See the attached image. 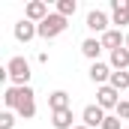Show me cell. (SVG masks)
Listing matches in <instances>:
<instances>
[{
  "instance_id": "9c48e42d",
  "label": "cell",
  "mask_w": 129,
  "mask_h": 129,
  "mask_svg": "<svg viewBox=\"0 0 129 129\" xmlns=\"http://www.w3.org/2000/svg\"><path fill=\"white\" fill-rule=\"evenodd\" d=\"M87 27H90L93 33H108V15L99 12V9L87 12Z\"/></svg>"
},
{
  "instance_id": "ba28073f",
  "label": "cell",
  "mask_w": 129,
  "mask_h": 129,
  "mask_svg": "<svg viewBox=\"0 0 129 129\" xmlns=\"http://www.w3.org/2000/svg\"><path fill=\"white\" fill-rule=\"evenodd\" d=\"M111 9H114V21L111 24H117V30L129 24V0H111Z\"/></svg>"
},
{
  "instance_id": "6da1fadb",
  "label": "cell",
  "mask_w": 129,
  "mask_h": 129,
  "mask_svg": "<svg viewBox=\"0 0 129 129\" xmlns=\"http://www.w3.org/2000/svg\"><path fill=\"white\" fill-rule=\"evenodd\" d=\"M6 72H9V78L15 81V87H27V81H30V63H27L24 57H12V60L6 63Z\"/></svg>"
},
{
  "instance_id": "3957f363",
  "label": "cell",
  "mask_w": 129,
  "mask_h": 129,
  "mask_svg": "<svg viewBox=\"0 0 129 129\" xmlns=\"http://www.w3.org/2000/svg\"><path fill=\"white\" fill-rule=\"evenodd\" d=\"M3 102H6V108H21V105H27V102H33V90L30 87H9L6 93H3Z\"/></svg>"
},
{
  "instance_id": "277c9868",
  "label": "cell",
  "mask_w": 129,
  "mask_h": 129,
  "mask_svg": "<svg viewBox=\"0 0 129 129\" xmlns=\"http://www.w3.org/2000/svg\"><path fill=\"white\" fill-rule=\"evenodd\" d=\"M48 15H51V12H48V3H42V0H30L27 9H24V18L33 21V24H42Z\"/></svg>"
},
{
  "instance_id": "4fadbf2b",
  "label": "cell",
  "mask_w": 129,
  "mask_h": 129,
  "mask_svg": "<svg viewBox=\"0 0 129 129\" xmlns=\"http://www.w3.org/2000/svg\"><path fill=\"white\" fill-rule=\"evenodd\" d=\"M111 66L117 69V72H126L129 69V48H117V51H111Z\"/></svg>"
},
{
  "instance_id": "7c38bea8",
  "label": "cell",
  "mask_w": 129,
  "mask_h": 129,
  "mask_svg": "<svg viewBox=\"0 0 129 129\" xmlns=\"http://www.w3.org/2000/svg\"><path fill=\"white\" fill-rule=\"evenodd\" d=\"M90 81H96V84H102V87H105V84H108V81H111V69H108V66L105 63H93L90 66Z\"/></svg>"
},
{
  "instance_id": "d6986e66",
  "label": "cell",
  "mask_w": 129,
  "mask_h": 129,
  "mask_svg": "<svg viewBox=\"0 0 129 129\" xmlns=\"http://www.w3.org/2000/svg\"><path fill=\"white\" fill-rule=\"evenodd\" d=\"M18 114H21L24 120H30L33 114H36V102H27V105H21V108H18Z\"/></svg>"
},
{
  "instance_id": "52a82bcc",
  "label": "cell",
  "mask_w": 129,
  "mask_h": 129,
  "mask_svg": "<svg viewBox=\"0 0 129 129\" xmlns=\"http://www.w3.org/2000/svg\"><path fill=\"white\" fill-rule=\"evenodd\" d=\"M33 36H39V27H36L33 21H27V18H21V21L15 24V39H18V42H30Z\"/></svg>"
},
{
  "instance_id": "8fae6325",
  "label": "cell",
  "mask_w": 129,
  "mask_h": 129,
  "mask_svg": "<svg viewBox=\"0 0 129 129\" xmlns=\"http://www.w3.org/2000/svg\"><path fill=\"white\" fill-rule=\"evenodd\" d=\"M51 126H54V129H75V126H72V108L51 111Z\"/></svg>"
},
{
  "instance_id": "8992f818",
  "label": "cell",
  "mask_w": 129,
  "mask_h": 129,
  "mask_svg": "<svg viewBox=\"0 0 129 129\" xmlns=\"http://www.w3.org/2000/svg\"><path fill=\"white\" fill-rule=\"evenodd\" d=\"M105 117H108V114H105V111H102L99 105H87V108L81 111V120H84V126H90V129H96V126L102 129Z\"/></svg>"
},
{
  "instance_id": "ffe728a7",
  "label": "cell",
  "mask_w": 129,
  "mask_h": 129,
  "mask_svg": "<svg viewBox=\"0 0 129 129\" xmlns=\"http://www.w3.org/2000/svg\"><path fill=\"white\" fill-rule=\"evenodd\" d=\"M114 111H117V117H120V120H129V99H120V105H117Z\"/></svg>"
},
{
  "instance_id": "7402d4cb",
  "label": "cell",
  "mask_w": 129,
  "mask_h": 129,
  "mask_svg": "<svg viewBox=\"0 0 129 129\" xmlns=\"http://www.w3.org/2000/svg\"><path fill=\"white\" fill-rule=\"evenodd\" d=\"M75 129H90V126H75Z\"/></svg>"
},
{
  "instance_id": "ac0fdd59",
  "label": "cell",
  "mask_w": 129,
  "mask_h": 129,
  "mask_svg": "<svg viewBox=\"0 0 129 129\" xmlns=\"http://www.w3.org/2000/svg\"><path fill=\"white\" fill-rule=\"evenodd\" d=\"M15 126V114H12V111H3V114H0V129H12Z\"/></svg>"
},
{
  "instance_id": "30bf717a",
  "label": "cell",
  "mask_w": 129,
  "mask_h": 129,
  "mask_svg": "<svg viewBox=\"0 0 129 129\" xmlns=\"http://www.w3.org/2000/svg\"><path fill=\"white\" fill-rule=\"evenodd\" d=\"M126 45V36L120 30H108L102 33V48H108V51H117V48H123Z\"/></svg>"
},
{
  "instance_id": "5b68a950",
  "label": "cell",
  "mask_w": 129,
  "mask_h": 129,
  "mask_svg": "<svg viewBox=\"0 0 129 129\" xmlns=\"http://www.w3.org/2000/svg\"><path fill=\"white\" fill-rule=\"evenodd\" d=\"M96 96H99V99H96V105L102 108V111H105V108H117V105H120V93H117L111 84L99 87V93H96Z\"/></svg>"
},
{
  "instance_id": "9a60e30c",
  "label": "cell",
  "mask_w": 129,
  "mask_h": 129,
  "mask_svg": "<svg viewBox=\"0 0 129 129\" xmlns=\"http://www.w3.org/2000/svg\"><path fill=\"white\" fill-rule=\"evenodd\" d=\"M48 108H51V111H63V108H69V93H66V90H54V93L48 96Z\"/></svg>"
},
{
  "instance_id": "603a6c76",
  "label": "cell",
  "mask_w": 129,
  "mask_h": 129,
  "mask_svg": "<svg viewBox=\"0 0 129 129\" xmlns=\"http://www.w3.org/2000/svg\"><path fill=\"white\" fill-rule=\"evenodd\" d=\"M126 48H129V33H126Z\"/></svg>"
},
{
  "instance_id": "2e32d148",
  "label": "cell",
  "mask_w": 129,
  "mask_h": 129,
  "mask_svg": "<svg viewBox=\"0 0 129 129\" xmlns=\"http://www.w3.org/2000/svg\"><path fill=\"white\" fill-rule=\"evenodd\" d=\"M117 93L120 90H129V72H111V81H108Z\"/></svg>"
},
{
  "instance_id": "44dd1931",
  "label": "cell",
  "mask_w": 129,
  "mask_h": 129,
  "mask_svg": "<svg viewBox=\"0 0 129 129\" xmlns=\"http://www.w3.org/2000/svg\"><path fill=\"white\" fill-rule=\"evenodd\" d=\"M102 129H123V126H120V117H117V114H114V117H105Z\"/></svg>"
},
{
  "instance_id": "7a4b0ae2",
  "label": "cell",
  "mask_w": 129,
  "mask_h": 129,
  "mask_svg": "<svg viewBox=\"0 0 129 129\" xmlns=\"http://www.w3.org/2000/svg\"><path fill=\"white\" fill-rule=\"evenodd\" d=\"M36 27H39V36H42V39H54V36H60L69 24H66V18L60 12H51V15H48L42 24H36Z\"/></svg>"
},
{
  "instance_id": "5bb4252c",
  "label": "cell",
  "mask_w": 129,
  "mask_h": 129,
  "mask_svg": "<svg viewBox=\"0 0 129 129\" xmlns=\"http://www.w3.org/2000/svg\"><path fill=\"white\" fill-rule=\"evenodd\" d=\"M99 51H102V39H84V42H81V54H84L87 60H93V63H96Z\"/></svg>"
},
{
  "instance_id": "e0dca14e",
  "label": "cell",
  "mask_w": 129,
  "mask_h": 129,
  "mask_svg": "<svg viewBox=\"0 0 129 129\" xmlns=\"http://www.w3.org/2000/svg\"><path fill=\"white\" fill-rule=\"evenodd\" d=\"M75 9H78V3H75V0H57V12H60L63 18L75 15Z\"/></svg>"
}]
</instances>
